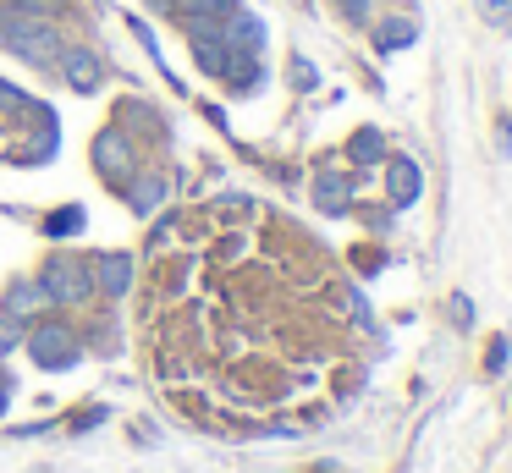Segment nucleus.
I'll return each instance as SVG.
<instances>
[{
	"label": "nucleus",
	"instance_id": "nucleus-1",
	"mask_svg": "<svg viewBox=\"0 0 512 473\" xmlns=\"http://www.w3.org/2000/svg\"><path fill=\"white\" fill-rule=\"evenodd\" d=\"M0 44H6V50H17L23 61H34V66H56V55H61V28H56V22H45V17L6 11V17H0Z\"/></svg>",
	"mask_w": 512,
	"mask_h": 473
},
{
	"label": "nucleus",
	"instance_id": "nucleus-2",
	"mask_svg": "<svg viewBox=\"0 0 512 473\" xmlns=\"http://www.w3.org/2000/svg\"><path fill=\"white\" fill-rule=\"evenodd\" d=\"M28 352H34L39 369H72V363L83 358L78 336H72L67 325H45V330H34V336H28Z\"/></svg>",
	"mask_w": 512,
	"mask_h": 473
},
{
	"label": "nucleus",
	"instance_id": "nucleus-3",
	"mask_svg": "<svg viewBox=\"0 0 512 473\" xmlns=\"http://www.w3.org/2000/svg\"><path fill=\"white\" fill-rule=\"evenodd\" d=\"M89 292H94V281H89V270H83L78 259H50V270H45V297L50 303H83Z\"/></svg>",
	"mask_w": 512,
	"mask_h": 473
},
{
	"label": "nucleus",
	"instance_id": "nucleus-4",
	"mask_svg": "<svg viewBox=\"0 0 512 473\" xmlns=\"http://www.w3.org/2000/svg\"><path fill=\"white\" fill-rule=\"evenodd\" d=\"M94 165H100L105 182H127V176H133V143H127L122 132H100V138H94Z\"/></svg>",
	"mask_w": 512,
	"mask_h": 473
},
{
	"label": "nucleus",
	"instance_id": "nucleus-5",
	"mask_svg": "<svg viewBox=\"0 0 512 473\" xmlns=\"http://www.w3.org/2000/svg\"><path fill=\"white\" fill-rule=\"evenodd\" d=\"M56 66L61 72H67V83L78 88V94H94V88H100V55L94 50H83V44H61V55H56Z\"/></svg>",
	"mask_w": 512,
	"mask_h": 473
},
{
	"label": "nucleus",
	"instance_id": "nucleus-6",
	"mask_svg": "<svg viewBox=\"0 0 512 473\" xmlns=\"http://www.w3.org/2000/svg\"><path fill=\"white\" fill-rule=\"evenodd\" d=\"M221 39H226V50H243V55H259V44H265V28H259L254 17H226L221 22Z\"/></svg>",
	"mask_w": 512,
	"mask_h": 473
},
{
	"label": "nucleus",
	"instance_id": "nucleus-7",
	"mask_svg": "<svg viewBox=\"0 0 512 473\" xmlns=\"http://www.w3.org/2000/svg\"><path fill=\"white\" fill-rule=\"evenodd\" d=\"M94 275H100V286H105L111 297H122L127 286H133V259H127V253H105Z\"/></svg>",
	"mask_w": 512,
	"mask_h": 473
},
{
	"label": "nucleus",
	"instance_id": "nucleus-8",
	"mask_svg": "<svg viewBox=\"0 0 512 473\" xmlns=\"http://www.w3.org/2000/svg\"><path fill=\"white\" fill-rule=\"evenodd\" d=\"M386 182H391V204H413V198H419V165H413V160H391Z\"/></svg>",
	"mask_w": 512,
	"mask_h": 473
},
{
	"label": "nucleus",
	"instance_id": "nucleus-9",
	"mask_svg": "<svg viewBox=\"0 0 512 473\" xmlns=\"http://www.w3.org/2000/svg\"><path fill=\"white\" fill-rule=\"evenodd\" d=\"M50 297H45V286H12V297H6V314L12 319H23V314H39Z\"/></svg>",
	"mask_w": 512,
	"mask_h": 473
},
{
	"label": "nucleus",
	"instance_id": "nucleus-10",
	"mask_svg": "<svg viewBox=\"0 0 512 473\" xmlns=\"http://www.w3.org/2000/svg\"><path fill=\"white\" fill-rule=\"evenodd\" d=\"M402 44H413V22H386V28H380V50H402Z\"/></svg>",
	"mask_w": 512,
	"mask_h": 473
},
{
	"label": "nucleus",
	"instance_id": "nucleus-11",
	"mask_svg": "<svg viewBox=\"0 0 512 473\" xmlns=\"http://www.w3.org/2000/svg\"><path fill=\"white\" fill-rule=\"evenodd\" d=\"M160 198H166V182H160V176H155V182H144V187H138V193H133V209H138V215H149V209H155Z\"/></svg>",
	"mask_w": 512,
	"mask_h": 473
},
{
	"label": "nucleus",
	"instance_id": "nucleus-12",
	"mask_svg": "<svg viewBox=\"0 0 512 473\" xmlns=\"http://www.w3.org/2000/svg\"><path fill=\"white\" fill-rule=\"evenodd\" d=\"M177 6H188V17H221L232 11V0H177Z\"/></svg>",
	"mask_w": 512,
	"mask_h": 473
},
{
	"label": "nucleus",
	"instance_id": "nucleus-13",
	"mask_svg": "<svg viewBox=\"0 0 512 473\" xmlns=\"http://www.w3.org/2000/svg\"><path fill=\"white\" fill-rule=\"evenodd\" d=\"M353 154H358V160H380V132H358Z\"/></svg>",
	"mask_w": 512,
	"mask_h": 473
},
{
	"label": "nucleus",
	"instance_id": "nucleus-14",
	"mask_svg": "<svg viewBox=\"0 0 512 473\" xmlns=\"http://www.w3.org/2000/svg\"><path fill=\"white\" fill-rule=\"evenodd\" d=\"M61 231H83V209H67V215H50V237Z\"/></svg>",
	"mask_w": 512,
	"mask_h": 473
},
{
	"label": "nucleus",
	"instance_id": "nucleus-15",
	"mask_svg": "<svg viewBox=\"0 0 512 473\" xmlns=\"http://www.w3.org/2000/svg\"><path fill=\"white\" fill-rule=\"evenodd\" d=\"M320 204L325 209H342V182H336V176H325V182H320Z\"/></svg>",
	"mask_w": 512,
	"mask_h": 473
},
{
	"label": "nucleus",
	"instance_id": "nucleus-16",
	"mask_svg": "<svg viewBox=\"0 0 512 473\" xmlns=\"http://www.w3.org/2000/svg\"><path fill=\"white\" fill-rule=\"evenodd\" d=\"M6 6H12V11H23V17H45V11L56 6V0H6Z\"/></svg>",
	"mask_w": 512,
	"mask_h": 473
},
{
	"label": "nucleus",
	"instance_id": "nucleus-17",
	"mask_svg": "<svg viewBox=\"0 0 512 473\" xmlns=\"http://www.w3.org/2000/svg\"><path fill=\"white\" fill-rule=\"evenodd\" d=\"M17 336H23V330H17L12 319H0V358H6V352L17 347Z\"/></svg>",
	"mask_w": 512,
	"mask_h": 473
},
{
	"label": "nucleus",
	"instance_id": "nucleus-18",
	"mask_svg": "<svg viewBox=\"0 0 512 473\" xmlns=\"http://www.w3.org/2000/svg\"><path fill=\"white\" fill-rule=\"evenodd\" d=\"M342 6L353 11V17H364V11H369V0H342Z\"/></svg>",
	"mask_w": 512,
	"mask_h": 473
},
{
	"label": "nucleus",
	"instance_id": "nucleus-19",
	"mask_svg": "<svg viewBox=\"0 0 512 473\" xmlns=\"http://www.w3.org/2000/svg\"><path fill=\"white\" fill-rule=\"evenodd\" d=\"M6 396H12V385H6V380H0V413H6Z\"/></svg>",
	"mask_w": 512,
	"mask_h": 473
}]
</instances>
